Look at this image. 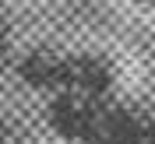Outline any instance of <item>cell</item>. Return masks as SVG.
I'll return each instance as SVG.
<instances>
[{
  "mask_svg": "<svg viewBox=\"0 0 155 144\" xmlns=\"http://www.w3.org/2000/svg\"><path fill=\"white\" fill-rule=\"evenodd\" d=\"M49 126L57 130L64 141L74 144H102V130H106V102L78 91H53L49 98Z\"/></svg>",
  "mask_w": 155,
  "mask_h": 144,
  "instance_id": "obj_1",
  "label": "cell"
},
{
  "mask_svg": "<svg viewBox=\"0 0 155 144\" xmlns=\"http://www.w3.org/2000/svg\"><path fill=\"white\" fill-rule=\"evenodd\" d=\"M113 88V63L99 53H67L64 60V88L88 98H102Z\"/></svg>",
  "mask_w": 155,
  "mask_h": 144,
  "instance_id": "obj_2",
  "label": "cell"
},
{
  "mask_svg": "<svg viewBox=\"0 0 155 144\" xmlns=\"http://www.w3.org/2000/svg\"><path fill=\"white\" fill-rule=\"evenodd\" d=\"M64 60H67V53H57L46 46L28 49L18 60V77L35 91H60L64 88Z\"/></svg>",
  "mask_w": 155,
  "mask_h": 144,
  "instance_id": "obj_3",
  "label": "cell"
},
{
  "mask_svg": "<svg viewBox=\"0 0 155 144\" xmlns=\"http://www.w3.org/2000/svg\"><path fill=\"white\" fill-rule=\"evenodd\" d=\"M102 144H148L145 141V123L124 106H106Z\"/></svg>",
  "mask_w": 155,
  "mask_h": 144,
  "instance_id": "obj_4",
  "label": "cell"
},
{
  "mask_svg": "<svg viewBox=\"0 0 155 144\" xmlns=\"http://www.w3.org/2000/svg\"><path fill=\"white\" fill-rule=\"evenodd\" d=\"M145 141L155 144V116H152V123H145Z\"/></svg>",
  "mask_w": 155,
  "mask_h": 144,
  "instance_id": "obj_5",
  "label": "cell"
},
{
  "mask_svg": "<svg viewBox=\"0 0 155 144\" xmlns=\"http://www.w3.org/2000/svg\"><path fill=\"white\" fill-rule=\"evenodd\" d=\"M7 56V32H4V25H0V60Z\"/></svg>",
  "mask_w": 155,
  "mask_h": 144,
  "instance_id": "obj_6",
  "label": "cell"
}]
</instances>
